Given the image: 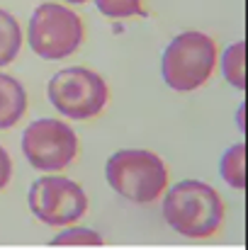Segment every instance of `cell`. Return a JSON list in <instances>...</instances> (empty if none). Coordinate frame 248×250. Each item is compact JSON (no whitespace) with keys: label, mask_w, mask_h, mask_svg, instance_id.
I'll return each mask as SVG.
<instances>
[{"label":"cell","mask_w":248,"mask_h":250,"mask_svg":"<svg viewBox=\"0 0 248 250\" xmlns=\"http://www.w3.org/2000/svg\"><path fill=\"white\" fill-rule=\"evenodd\" d=\"M163 197V219L185 238H209L226 216L222 194L202 180H180Z\"/></svg>","instance_id":"6da1fadb"},{"label":"cell","mask_w":248,"mask_h":250,"mask_svg":"<svg viewBox=\"0 0 248 250\" xmlns=\"http://www.w3.org/2000/svg\"><path fill=\"white\" fill-rule=\"evenodd\" d=\"M105 177L119 197L134 204L156 202L168 189V166L146 148H122L112 153L105 163Z\"/></svg>","instance_id":"7a4b0ae2"},{"label":"cell","mask_w":248,"mask_h":250,"mask_svg":"<svg viewBox=\"0 0 248 250\" xmlns=\"http://www.w3.org/2000/svg\"><path fill=\"white\" fill-rule=\"evenodd\" d=\"M217 59V44L209 34L197 29L180 32L165 46L161 76L170 90L192 92L212 78Z\"/></svg>","instance_id":"3957f363"},{"label":"cell","mask_w":248,"mask_h":250,"mask_svg":"<svg viewBox=\"0 0 248 250\" xmlns=\"http://www.w3.org/2000/svg\"><path fill=\"white\" fill-rule=\"evenodd\" d=\"M85 27L78 12L61 2H42L29 20L27 42L39 59L61 61L78 51Z\"/></svg>","instance_id":"277c9868"},{"label":"cell","mask_w":248,"mask_h":250,"mask_svg":"<svg viewBox=\"0 0 248 250\" xmlns=\"http://www.w3.org/2000/svg\"><path fill=\"white\" fill-rule=\"evenodd\" d=\"M46 97L54 109L68 119H92L105 109L110 87L100 73L83 66H71L51 76Z\"/></svg>","instance_id":"5b68a950"},{"label":"cell","mask_w":248,"mask_h":250,"mask_svg":"<svg viewBox=\"0 0 248 250\" xmlns=\"http://www.w3.org/2000/svg\"><path fill=\"white\" fill-rule=\"evenodd\" d=\"M27 163L42 172H61L78 156V136L64 119H34L22 134Z\"/></svg>","instance_id":"8992f818"},{"label":"cell","mask_w":248,"mask_h":250,"mask_svg":"<svg viewBox=\"0 0 248 250\" xmlns=\"http://www.w3.org/2000/svg\"><path fill=\"white\" fill-rule=\"evenodd\" d=\"M29 209L46 226H71L88 211V194L64 175H44L29 187Z\"/></svg>","instance_id":"52a82bcc"},{"label":"cell","mask_w":248,"mask_h":250,"mask_svg":"<svg viewBox=\"0 0 248 250\" xmlns=\"http://www.w3.org/2000/svg\"><path fill=\"white\" fill-rule=\"evenodd\" d=\"M27 112V92L17 78L0 71V129L15 126Z\"/></svg>","instance_id":"ba28073f"},{"label":"cell","mask_w":248,"mask_h":250,"mask_svg":"<svg viewBox=\"0 0 248 250\" xmlns=\"http://www.w3.org/2000/svg\"><path fill=\"white\" fill-rule=\"evenodd\" d=\"M222 180L234 189H246V144H234L219 161Z\"/></svg>","instance_id":"9c48e42d"},{"label":"cell","mask_w":248,"mask_h":250,"mask_svg":"<svg viewBox=\"0 0 248 250\" xmlns=\"http://www.w3.org/2000/svg\"><path fill=\"white\" fill-rule=\"evenodd\" d=\"M22 46V27L7 10L0 7V68L12 63Z\"/></svg>","instance_id":"30bf717a"},{"label":"cell","mask_w":248,"mask_h":250,"mask_svg":"<svg viewBox=\"0 0 248 250\" xmlns=\"http://www.w3.org/2000/svg\"><path fill=\"white\" fill-rule=\"evenodd\" d=\"M222 73L236 90H246V42H234L222 54Z\"/></svg>","instance_id":"8fae6325"},{"label":"cell","mask_w":248,"mask_h":250,"mask_svg":"<svg viewBox=\"0 0 248 250\" xmlns=\"http://www.w3.org/2000/svg\"><path fill=\"white\" fill-rule=\"evenodd\" d=\"M105 241H102V236L97 233V231H92V229H83V226H68V229H64L61 233H56L54 238H51V246L54 248H100Z\"/></svg>","instance_id":"7c38bea8"},{"label":"cell","mask_w":248,"mask_h":250,"mask_svg":"<svg viewBox=\"0 0 248 250\" xmlns=\"http://www.w3.org/2000/svg\"><path fill=\"white\" fill-rule=\"evenodd\" d=\"M95 5L110 20H127V17H144L146 15L141 0H95Z\"/></svg>","instance_id":"4fadbf2b"},{"label":"cell","mask_w":248,"mask_h":250,"mask_svg":"<svg viewBox=\"0 0 248 250\" xmlns=\"http://www.w3.org/2000/svg\"><path fill=\"white\" fill-rule=\"evenodd\" d=\"M10 177H12V158H10V153L0 146V189L7 187Z\"/></svg>","instance_id":"5bb4252c"},{"label":"cell","mask_w":248,"mask_h":250,"mask_svg":"<svg viewBox=\"0 0 248 250\" xmlns=\"http://www.w3.org/2000/svg\"><path fill=\"white\" fill-rule=\"evenodd\" d=\"M236 122H239V131H241V134H246V102H241V104H239Z\"/></svg>","instance_id":"9a60e30c"},{"label":"cell","mask_w":248,"mask_h":250,"mask_svg":"<svg viewBox=\"0 0 248 250\" xmlns=\"http://www.w3.org/2000/svg\"><path fill=\"white\" fill-rule=\"evenodd\" d=\"M66 2H73V5H81V2H88V0H66Z\"/></svg>","instance_id":"2e32d148"}]
</instances>
